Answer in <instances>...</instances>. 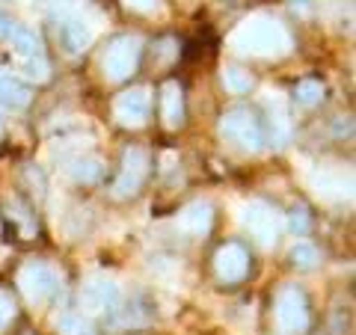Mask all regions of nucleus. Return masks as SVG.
Segmentation results:
<instances>
[{
	"label": "nucleus",
	"instance_id": "9d476101",
	"mask_svg": "<svg viewBox=\"0 0 356 335\" xmlns=\"http://www.w3.org/2000/svg\"><path fill=\"white\" fill-rule=\"evenodd\" d=\"M214 270L222 282H241L250 270L247 250H243L241 243H226V247H220L214 255Z\"/></svg>",
	"mask_w": 356,
	"mask_h": 335
},
{
	"label": "nucleus",
	"instance_id": "ddd939ff",
	"mask_svg": "<svg viewBox=\"0 0 356 335\" xmlns=\"http://www.w3.org/2000/svg\"><path fill=\"white\" fill-rule=\"evenodd\" d=\"M92 39H95V33L86 21H81V18H65L63 21V42L72 54H83L89 44H92Z\"/></svg>",
	"mask_w": 356,
	"mask_h": 335
},
{
	"label": "nucleus",
	"instance_id": "0eeeda50",
	"mask_svg": "<svg viewBox=\"0 0 356 335\" xmlns=\"http://www.w3.org/2000/svg\"><path fill=\"white\" fill-rule=\"evenodd\" d=\"M146 175H149V154L143 149H128L125 161H122V172L113 184V196L116 199L134 196L143 187V181H146Z\"/></svg>",
	"mask_w": 356,
	"mask_h": 335
},
{
	"label": "nucleus",
	"instance_id": "cd10ccee",
	"mask_svg": "<svg viewBox=\"0 0 356 335\" xmlns=\"http://www.w3.org/2000/svg\"><path fill=\"white\" fill-rule=\"evenodd\" d=\"M172 57H175V42H172V39H166V42L161 44V57H158V60L166 63V60H172Z\"/></svg>",
	"mask_w": 356,
	"mask_h": 335
},
{
	"label": "nucleus",
	"instance_id": "20e7f679",
	"mask_svg": "<svg viewBox=\"0 0 356 335\" xmlns=\"http://www.w3.org/2000/svg\"><path fill=\"white\" fill-rule=\"evenodd\" d=\"M241 222H243V229H250V234L261 247H273L276 238H280V226H282L276 208H270L267 202H250L243 208Z\"/></svg>",
	"mask_w": 356,
	"mask_h": 335
},
{
	"label": "nucleus",
	"instance_id": "a878e982",
	"mask_svg": "<svg viewBox=\"0 0 356 335\" xmlns=\"http://www.w3.org/2000/svg\"><path fill=\"white\" fill-rule=\"evenodd\" d=\"M13 318H15V303H13V297H6L3 291H0V329H3Z\"/></svg>",
	"mask_w": 356,
	"mask_h": 335
},
{
	"label": "nucleus",
	"instance_id": "bb28decb",
	"mask_svg": "<svg viewBox=\"0 0 356 335\" xmlns=\"http://www.w3.org/2000/svg\"><path fill=\"white\" fill-rule=\"evenodd\" d=\"M18 24H15V21L13 18H6L3 13H0V39H9V36H13V30H15Z\"/></svg>",
	"mask_w": 356,
	"mask_h": 335
},
{
	"label": "nucleus",
	"instance_id": "9b49d317",
	"mask_svg": "<svg viewBox=\"0 0 356 335\" xmlns=\"http://www.w3.org/2000/svg\"><path fill=\"white\" fill-rule=\"evenodd\" d=\"M312 190H315L321 199H330V202H336V199H344V196L350 199L353 181H350V175H348V181H344L339 172H332V170H327V166H321V170L312 175Z\"/></svg>",
	"mask_w": 356,
	"mask_h": 335
},
{
	"label": "nucleus",
	"instance_id": "aec40b11",
	"mask_svg": "<svg viewBox=\"0 0 356 335\" xmlns=\"http://www.w3.org/2000/svg\"><path fill=\"white\" fill-rule=\"evenodd\" d=\"M291 261H294V267H300V270H312V267L318 264V250L312 247V243L300 240L291 247Z\"/></svg>",
	"mask_w": 356,
	"mask_h": 335
},
{
	"label": "nucleus",
	"instance_id": "412c9836",
	"mask_svg": "<svg viewBox=\"0 0 356 335\" xmlns=\"http://www.w3.org/2000/svg\"><path fill=\"white\" fill-rule=\"evenodd\" d=\"M294 95L303 107H315V104H321V98H324V86H321L318 81H303L297 86Z\"/></svg>",
	"mask_w": 356,
	"mask_h": 335
},
{
	"label": "nucleus",
	"instance_id": "6ab92c4d",
	"mask_svg": "<svg viewBox=\"0 0 356 335\" xmlns=\"http://www.w3.org/2000/svg\"><path fill=\"white\" fill-rule=\"evenodd\" d=\"M222 86H226L232 95H243V92H250L252 77L243 72V69H235V65H229V69H222Z\"/></svg>",
	"mask_w": 356,
	"mask_h": 335
},
{
	"label": "nucleus",
	"instance_id": "6e6552de",
	"mask_svg": "<svg viewBox=\"0 0 356 335\" xmlns=\"http://www.w3.org/2000/svg\"><path fill=\"white\" fill-rule=\"evenodd\" d=\"M122 300V291L113 279H89L81 288V309L89 315H102V311H113Z\"/></svg>",
	"mask_w": 356,
	"mask_h": 335
},
{
	"label": "nucleus",
	"instance_id": "f03ea898",
	"mask_svg": "<svg viewBox=\"0 0 356 335\" xmlns=\"http://www.w3.org/2000/svg\"><path fill=\"white\" fill-rule=\"evenodd\" d=\"M273 315H276V327L285 335H294V332H303L306 323H309V309H306V297L297 285H285L280 288L276 294V306H273Z\"/></svg>",
	"mask_w": 356,
	"mask_h": 335
},
{
	"label": "nucleus",
	"instance_id": "39448f33",
	"mask_svg": "<svg viewBox=\"0 0 356 335\" xmlns=\"http://www.w3.org/2000/svg\"><path fill=\"white\" fill-rule=\"evenodd\" d=\"M140 60V39L137 36H122L107 48L104 54V74L110 81H125L134 74Z\"/></svg>",
	"mask_w": 356,
	"mask_h": 335
},
{
	"label": "nucleus",
	"instance_id": "f8f14e48",
	"mask_svg": "<svg viewBox=\"0 0 356 335\" xmlns=\"http://www.w3.org/2000/svg\"><path fill=\"white\" fill-rule=\"evenodd\" d=\"M211 220H214L211 205L208 202H193L178 214V226H181L187 234H205L211 229Z\"/></svg>",
	"mask_w": 356,
	"mask_h": 335
},
{
	"label": "nucleus",
	"instance_id": "f3484780",
	"mask_svg": "<svg viewBox=\"0 0 356 335\" xmlns=\"http://www.w3.org/2000/svg\"><path fill=\"white\" fill-rule=\"evenodd\" d=\"M69 175L74 178V181H83V184L95 181V178L102 175V161L98 158H77L69 166Z\"/></svg>",
	"mask_w": 356,
	"mask_h": 335
},
{
	"label": "nucleus",
	"instance_id": "7ed1b4c3",
	"mask_svg": "<svg viewBox=\"0 0 356 335\" xmlns=\"http://www.w3.org/2000/svg\"><path fill=\"white\" fill-rule=\"evenodd\" d=\"M220 133L226 140L238 142V146L247 149V152H259L261 142H264L259 122H255V116L250 113V110H243V107L229 110V113L220 119Z\"/></svg>",
	"mask_w": 356,
	"mask_h": 335
},
{
	"label": "nucleus",
	"instance_id": "a211bd4d",
	"mask_svg": "<svg viewBox=\"0 0 356 335\" xmlns=\"http://www.w3.org/2000/svg\"><path fill=\"white\" fill-rule=\"evenodd\" d=\"M57 329L63 335H95L92 327H89V320L83 315H77V311H63L57 318Z\"/></svg>",
	"mask_w": 356,
	"mask_h": 335
},
{
	"label": "nucleus",
	"instance_id": "423d86ee",
	"mask_svg": "<svg viewBox=\"0 0 356 335\" xmlns=\"http://www.w3.org/2000/svg\"><path fill=\"white\" fill-rule=\"evenodd\" d=\"M18 288L30 303H44L60 288V276L48 264H27L18 273Z\"/></svg>",
	"mask_w": 356,
	"mask_h": 335
},
{
	"label": "nucleus",
	"instance_id": "1a4fd4ad",
	"mask_svg": "<svg viewBox=\"0 0 356 335\" xmlns=\"http://www.w3.org/2000/svg\"><path fill=\"white\" fill-rule=\"evenodd\" d=\"M149 110H152V95L149 89H128L122 92L116 101H113V113L122 125H131V128H140L143 122L149 119Z\"/></svg>",
	"mask_w": 356,
	"mask_h": 335
},
{
	"label": "nucleus",
	"instance_id": "5701e85b",
	"mask_svg": "<svg viewBox=\"0 0 356 335\" xmlns=\"http://www.w3.org/2000/svg\"><path fill=\"white\" fill-rule=\"evenodd\" d=\"M270 133H273V142H276V146H285V142L291 140V125H288L285 113L270 116Z\"/></svg>",
	"mask_w": 356,
	"mask_h": 335
},
{
	"label": "nucleus",
	"instance_id": "2eb2a0df",
	"mask_svg": "<svg viewBox=\"0 0 356 335\" xmlns=\"http://www.w3.org/2000/svg\"><path fill=\"white\" fill-rule=\"evenodd\" d=\"M0 104L13 107V110L27 107L30 104V89L21 83V81H15V77L0 74Z\"/></svg>",
	"mask_w": 356,
	"mask_h": 335
},
{
	"label": "nucleus",
	"instance_id": "4be33fe9",
	"mask_svg": "<svg viewBox=\"0 0 356 335\" xmlns=\"http://www.w3.org/2000/svg\"><path fill=\"white\" fill-rule=\"evenodd\" d=\"M24 74L30 77V81H36V83H44L51 77V65L44 63V57L39 54V57H30L24 60Z\"/></svg>",
	"mask_w": 356,
	"mask_h": 335
},
{
	"label": "nucleus",
	"instance_id": "dca6fc26",
	"mask_svg": "<svg viewBox=\"0 0 356 335\" xmlns=\"http://www.w3.org/2000/svg\"><path fill=\"white\" fill-rule=\"evenodd\" d=\"M9 42H13V51L18 54L21 60H30V57H39L42 48H39V36L27 27H15L13 36H9Z\"/></svg>",
	"mask_w": 356,
	"mask_h": 335
},
{
	"label": "nucleus",
	"instance_id": "f257e3e1",
	"mask_svg": "<svg viewBox=\"0 0 356 335\" xmlns=\"http://www.w3.org/2000/svg\"><path fill=\"white\" fill-rule=\"evenodd\" d=\"M229 48L238 54H250V57H282L291 51V36L280 21L250 18L232 30Z\"/></svg>",
	"mask_w": 356,
	"mask_h": 335
},
{
	"label": "nucleus",
	"instance_id": "4468645a",
	"mask_svg": "<svg viewBox=\"0 0 356 335\" xmlns=\"http://www.w3.org/2000/svg\"><path fill=\"white\" fill-rule=\"evenodd\" d=\"M161 113L166 128H178L184 119V101H181V86L175 81L163 83V92H161Z\"/></svg>",
	"mask_w": 356,
	"mask_h": 335
},
{
	"label": "nucleus",
	"instance_id": "393cba45",
	"mask_svg": "<svg viewBox=\"0 0 356 335\" xmlns=\"http://www.w3.org/2000/svg\"><path fill=\"white\" fill-rule=\"evenodd\" d=\"M125 6L134 9V13H143V15H152L161 9V0H125Z\"/></svg>",
	"mask_w": 356,
	"mask_h": 335
},
{
	"label": "nucleus",
	"instance_id": "b1692460",
	"mask_svg": "<svg viewBox=\"0 0 356 335\" xmlns=\"http://www.w3.org/2000/svg\"><path fill=\"white\" fill-rule=\"evenodd\" d=\"M288 229H291L294 234H306V229H309V217H306V211H303V208H294L291 214H288Z\"/></svg>",
	"mask_w": 356,
	"mask_h": 335
},
{
	"label": "nucleus",
	"instance_id": "c85d7f7f",
	"mask_svg": "<svg viewBox=\"0 0 356 335\" xmlns=\"http://www.w3.org/2000/svg\"><path fill=\"white\" fill-rule=\"evenodd\" d=\"M0 131H3V125H0Z\"/></svg>",
	"mask_w": 356,
	"mask_h": 335
}]
</instances>
